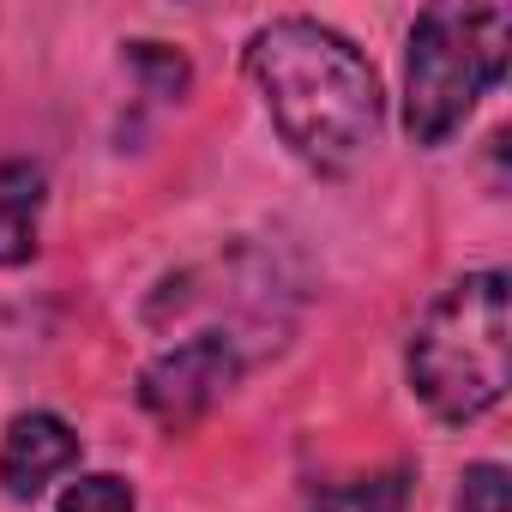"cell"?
<instances>
[{"mask_svg": "<svg viewBox=\"0 0 512 512\" xmlns=\"http://www.w3.org/2000/svg\"><path fill=\"white\" fill-rule=\"evenodd\" d=\"M458 512H506V470L500 464H470L458 488Z\"/></svg>", "mask_w": 512, "mask_h": 512, "instance_id": "9c48e42d", "label": "cell"}, {"mask_svg": "<svg viewBox=\"0 0 512 512\" xmlns=\"http://www.w3.org/2000/svg\"><path fill=\"white\" fill-rule=\"evenodd\" d=\"M512 55L506 7H428L404 55V127L416 145H446L464 115L500 85Z\"/></svg>", "mask_w": 512, "mask_h": 512, "instance_id": "3957f363", "label": "cell"}, {"mask_svg": "<svg viewBox=\"0 0 512 512\" xmlns=\"http://www.w3.org/2000/svg\"><path fill=\"white\" fill-rule=\"evenodd\" d=\"M404 506H410V470H374V476L320 488L308 512H404Z\"/></svg>", "mask_w": 512, "mask_h": 512, "instance_id": "52a82bcc", "label": "cell"}, {"mask_svg": "<svg viewBox=\"0 0 512 512\" xmlns=\"http://www.w3.org/2000/svg\"><path fill=\"white\" fill-rule=\"evenodd\" d=\"M61 512H139V506H133V488L121 476H79L61 494Z\"/></svg>", "mask_w": 512, "mask_h": 512, "instance_id": "ba28073f", "label": "cell"}, {"mask_svg": "<svg viewBox=\"0 0 512 512\" xmlns=\"http://www.w3.org/2000/svg\"><path fill=\"white\" fill-rule=\"evenodd\" d=\"M37 211H43V169L0 163V266H25L37 253Z\"/></svg>", "mask_w": 512, "mask_h": 512, "instance_id": "8992f818", "label": "cell"}, {"mask_svg": "<svg viewBox=\"0 0 512 512\" xmlns=\"http://www.w3.org/2000/svg\"><path fill=\"white\" fill-rule=\"evenodd\" d=\"M506 380V272H470L410 332V392L440 422H476L506 398Z\"/></svg>", "mask_w": 512, "mask_h": 512, "instance_id": "7a4b0ae2", "label": "cell"}, {"mask_svg": "<svg viewBox=\"0 0 512 512\" xmlns=\"http://www.w3.org/2000/svg\"><path fill=\"white\" fill-rule=\"evenodd\" d=\"M133 67H145L163 97H181L187 91V61L169 55V49H157V43H133Z\"/></svg>", "mask_w": 512, "mask_h": 512, "instance_id": "30bf717a", "label": "cell"}, {"mask_svg": "<svg viewBox=\"0 0 512 512\" xmlns=\"http://www.w3.org/2000/svg\"><path fill=\"white\" fill-rule=\"evenodd\" d=\"M247 79L260 85L284 145L320 175L356 169L380 139V79L368 55L320 19H272L253 31Z\"/></svg>", "mask_w": 512, "mask_h": 512, "instance_id": "6da1fadb", "label": "cell"}, {"mask_svg": "<svg viewBox=\"0 0 512 512\" xmlns=\"http://www.w3.org/2000/svg\"><path fill=\"white\" fill-rule=\"evenodd\" d=\"M235 374H241L235 344H229L223 332H199V338L163 350V356L139 374V404H145L151 422H163L169 434H181V428H193V422L235 386Z\"/></svg>", "mask_w": 512, "mask_h": 512, "instance_id": "277c9868", "label": "cell"}, {"mask_svg": "<svg viewBox=\"0 0 512 512\" xmlns=\"http://www.w3.org/2000/svg\"><path fill=\"white\" fill-rule=\"evenodd\" d=\"M67 464H79V434L49 416V410H25L7 428V446H0V488L13 500H37Z\"/></svg>", "mask_w": 512, "mask_h": 512, "instance_id": "5b68a950", "label": "cell"}]
</instances>
